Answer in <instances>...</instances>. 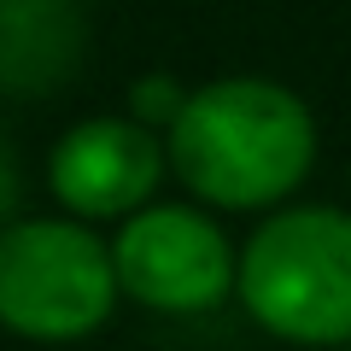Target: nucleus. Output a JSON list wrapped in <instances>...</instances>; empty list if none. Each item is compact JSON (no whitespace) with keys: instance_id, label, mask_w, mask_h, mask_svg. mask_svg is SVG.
Here are the masks:
<instances>
[{"instance_id":"nucleus-7","label":"nucleus","mask_w":351,"mask_h":351,"mask_svg":"<svg viewBox=\"0 0 351 351\" xmlns=\"http://www.w3.org/2000/svg\"><path fill=\"white\" fill-rule=\"evenodd\" d=\"M6 188H12V176H6V158H0V211H6Z\"/></svg>"},{"instance_id":"nucleus-2","label":"nucleus","mask_w":351,"mask_h":351,"mask_svg":"<svg viewBox=\"0 0 351 351\" xmlns=\"http://www.w3.org/2000/svg\"><path fill=\"white\" fill-rule=\"evenodd\" d=\"M234 287L269 334L351 346V217L328 205L269 217L240 252Z\"/></svg>"},{"instance_id":"nucleus-1","label":"nucleus","mask_w":351,"mask_h":351,"mask_svg":"<svg viewBox=\"0 0 351 351\" xmlns=\"http://www.w3.org/2000/svg\"><path fill=\"white\" fill-rule=\"evenodd\" d=\"M316 158V123L299 94L263 76H228L188 94L170 123V164L199 199L252 211L304 182Z\"/></svg>"},{"instance_id":"nucleus-3","label":"nucleus","mask_w":351,"mask_h":351,"mask_svg":"<svg viewBox=\"0 0 351 351\" xmlns=\"http://www.w3.org/2000/svg\"><path fill=\"white\" fill-rule=\"evenodd\" d=\"M117 263L76 223H24L0 234V322L29 339H82L112 316Z\"/></svg>"},{"instance_id":"nucleus-6","label":"nucleus","mask_w":351,"mask_h":351,"mask_svg":"<svg viewBox=\"0 0 351 351\" xmlns=\"http://www.w3.org/2000/svg\"><path fill=\"white\" fill-rule=\"evenodd\" d=\"M82 53V18L71 6H0V82L36 88L59 82Z\"/></svg>"},{"instance_id":"nucleus-4","label":"nucleus","mask_w":351,"mask_h":351,"mask_svg":"<svg viewBox=\"0 0 351 351\" xmlns=\"http://www.w3.org/2000/svg\"><path fill=\"white\" fill-rule=\"evenodd\" d=\"M117 287L152 311H205L240 281L228 240L211 217L188 205H152L112 246Z\"/></svg>"},{"instance_id":"nucleus-5","label":"nucleus","mask_w":351,"mask_h":351,"mask_svg":"<svg viewBox=\"0 0 351 351\" xmlns=\"http://www.w3.org/2000/svg\"><path fill=\"white\" fill-rule=\"evenodd\" d=\"M158 141L141 123L123 117H94L76 123L71 135L53 147V193L82 217H117L135 211L152 188H158Z\"/></svg>"}]
</instances>
